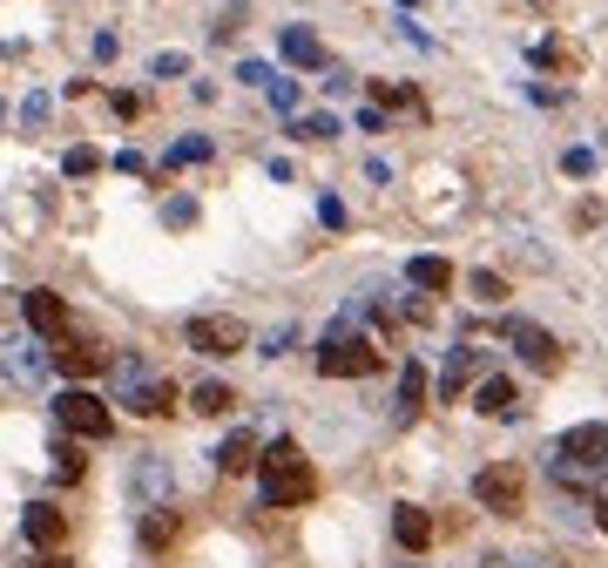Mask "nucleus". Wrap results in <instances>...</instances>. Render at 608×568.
<instances>
[{"label": "nucleus", "instance_id": "obj_1", "mask_svg": "<svg viewBox=\"0 0 608 568\" xmlns=\"http://www.w3.org/2000/svg\"><path fill=\"white\" fill-rule=\"evenodd\" d=\"M257 487H264L271 508H305V501L318 495V474H311V461H305V446H298V440H271L264 461H257Z\"/></svg>", "mask_w": 608, "mask_h": 568}, {"label": "nucleus", "instance_id": "obj_2", "mask_svg": "<svg viewBox=\"0 0 608 568\" xmlns=\"http://www.w3.org/2000/svg\"><path fill=\"white\" fill-rule=\"evenodd\" d=\"M379 365H386V352H379L372 339H352L345 325L318 345V373H324V379H372Z\"/></svg>", "mask_w": 608, "mask_h": 568}, {"label": "nucleus", "instance_id": "obj_3", "mask_svg": "<svg viewBox=\"0 0 608 568\" xmlns=\"http://www.w3.org/2000/svg\"><path fill=\"white\" fill-rule=\"evenodd\" d=\"M55 420H61L74 440H108V433H115L108 399H102V393H89V386H68V393L55 399Z\"/></svg>", "mask_w": 608, "mask_h": 568}, {"label": "nucleus", "instance_id": "obj_4", "mask_svg": "<svg viewBox=\"0 0 608 568\" xmlns=\"http://www.w3.org/2000/svg\"><path fill=\"white\" fill-rule=\"evenodd\" d=\"M473 501H480L486 514H520V501H527V474H520L514 461L480 467V474H473Z\"/></svg>", "mask_w": 608, "mask_h": 568}, {"label": "nucleus", "instance_id": "obj_5", "mask_svg": "<svg viewBox=\"0 0 608 568\" xmlns=\"http://www.w3.org/2000/svg\"><path fill=\"white\" fill-rule=\"evenodd\" d=\"M243 345H251V325H243V318H230V311L190 318V352H203V359H230V352H243Z\"/></svg>", "mask_w": 608, "mask_h": 568}, {"label": "nucleus", "instance_id": "obj_6", "mask_svg": "<svg viewBox=\"0 0 608 568\" xmlns=\"http://www.w3.org/2000/svg\"><path fill=\"white\" fill-rule=\"evenodd\" d=\"M554 461L582 467V474H601L608 467V427H567L561 446H554Z\"/></svg>", "mask_w": 608, "mask_h": 568}, {"label": "nucleus", "instance_id": "obj_7", "mask_svg": "<svg viewBox=\"0 0 608 568\" xmlns=\"http://www.w3.org/2000/svg\"><path fill=\"white\" fill-rule=\"evenodd\" d=\"M0 365H8L14 386H41V379H48V365H55V352H41L34 339H0Z\"/></svg>", "mask_w": 608, "mask_h": 568}, {"label": "nucleus", "instance_id": "obj_8", "mask_svg": "<svg viewBox=\"0 0 608 568\" xmlns=\"http://www.w3.org/2000/svg\"><path fill=\"white\" fill-rule=\"evenodd\" d=\"M507 339H514V352L527 359V365H535V373H561V339L554 332H541V325H507Z\"/></svg>", "mask_w": 608, "mask_h": 568}, {"label": "nucleus", "instance_id": "obj_9", "mask_svg": "<svg viewBox=\"0 0 608 568\" xmlns=\"http://www.w3.org/2000/svg\"><path fill=\"white\" fill-rule=\"evenodd\" d=\"M55 373H68V379H95V373H108V352L95 345V339H55Z\"/></svg>", "mask_w": 608, "mask_h": 568}, {"label": "nucleus", "instance_id": "obj_10", "mask_svg": "<svg viewBox=\"0 0 608 568\" xmlns=\"http://www.w3.org/2000/svg\"><path fill=\"white\" fill-rule=\"evenodd\" d=\"M122 406L142 413V420H162V413H176V386L162 379V373H149V379H136L129 393H122Z\"/></svg>", "mask_w": 608, "mask_h": 568}, {"label": "nucleus", "instance_id": "obj_11", "mask_svg": "<svg viewBox=\"0 0 608 568\" xmlns=\"http://www.w3.org/2000/svg\"><path fill=\"white\" fill-rule=\"evenodd\" d=\"M21 318H27L34 339H61V332H68V305H61L55 292H27V298H21Z\"/></svg>", "mask_w": 608, "mask_h": 568}, {"label": "nucleus", "instance_id": "obj_12", "mask_svg": "<svg viewBox=\"0 0 608 568\" xmlns=\"http://www.w3.org/2000/svg\"><path fill=\"white\" fill-rule=\"evenodd\" d=\"M21 527H27L34 548H61V542H68V514H61L55 501H34V508L21 514Z\"/></svg>", "mask_w": 608, "mask_h": 568}, {"label": "nucleus", "instance_id": "obj_13", "mask_svg": "<svg viewBox=\"0 0 608 568\" xmlns=\"http://www.w3.org/2000/svg\"><path fill=\"white\" fill-rule=\"evenodd\" d=\"M392 542H399V548H413V555H420V548H433V514H426V508H413V501H399V508H392Z\"/></svg>", "mask_w": 608, "mask_h": 568}, {"label": "nucleus", "instance_id": "obj_14", "mask_svg": "<svg viewBox=\"0 0 608 568\" xmlns=\"http://www.w3.org/2000/svg\"><path fill=\"white\" fill-rule=\"evenodd\" d=\"M251 467H257V440L251 433H230L217 446V474H251Z\"/></svg>", "mask_w": 608, "mask_h": 568}, {"label": "nucleus", "instance_id": "obj_15", "mask_svg": "<svg viewBox=\"0 0 608 568\" xmlns=\"http://www.w3.org/2000/svg\"><path fill=\"white\" fill-rule=\"evenodd\" d=\"M480 365H486V352L460 345V352H454V365H446V379H439V393H446V399H460V393H467V379L480 373Z\"/></svg>", "mask_w": 608, "mask_h": 568}, {"label": "nucleus", "instance_id": "obj_16", "mask_svg": "<svg viewBox=\"0 0 608 568\" xmlns=\"http://www.w3.org/2000/svg\"><path fill=\"white\" fill-rule=\"evenodd\" d=\"M473 406H480L486 420H507V413H514V379H480Z\"/></svg>", "mask_w": 608, "mask_h": 568}, {"label": "nucleus", "instance_id": "obj_17", "mask_svg": "<svg viewBox=\"0 0 608 568\" xmlns=\"http://www.w3.org/2000/svg\"><path fill=\"white\" fill-rule=\"evenodd\" d=\"M170 542H176V508L156 501V508L142 514V548H170Z\"/></svg>", "mask_w": 608, "mask_h": 568}, {"label": "nucleus", "instance_id": "obj_18", "mask_svg": "<svg viewBox=\"0 0 608 568\" xmlns=\"http://www.w3.org/2000/svg\"><path fill=\"white\" fill-rule=\"evenodd\" d=\"M284 61H298V68H324L318 34H305V27H284Z\"/></svg>", "mask_w": 608, "mask_h": 568}, {"label": "nucleus", "instance_id": "obj_19", "mask_svg": "<svg viewBox=\"0 0 608 568\" xmlns=\"http://www.w3.org/2000/svg\"><path fill=\"white\" fill-rule=\"evenodd\" d=\"M190 406H196V413H210V420H217V413H230V406H237V393H230L223 379H203V386L190 393Z\"/></svg>", "mask_w": 608, "mask_h": 568}, {"label": "nucleus", "instance_id": "obj_20", "mask_svg": "<svg viewBox=\"0 0 608 568\" xmlns=\"http://www.w3.org/2000/svg\"><path fill=\"white\" fill-rule=\"evenodd\" d=\"M136 495H149V501L170 495V467H162L156 454H142V461H136Z\"/></svg>", "mask_w": 608, "mask_h": 568}, {"label": "nucleus", "instance_id": "obj_21", "mask_svg": "<svg viewBox=\"0 0 608 568\" xmlns=\"http://www.w3.org/2000/svg\"><path fill=\"white\" fill-rule=\"evenodd\" d=\"M405 277H413L420 292H446V284H454V264H446V258H413V271H405Z\"/></svg>", "mask_w": 608, "mask_h": 568}, {"label": "nucleus", "instance_id": "obj_22", "mask_svg": "<svg viewBox=\"0 0 608 568\" xmlns=\"http://www.w3.org/2000/svg\"><path fill=\"white\" fill-rule=\"evenodd\" d=\"M420 399H426V365L413 359V365L399 373V413H420Z\"/></svg>", "mask_w": 608, "mask_h": 568}, {"label": "nucleus", "instance_id": "obj_23", "mask_svg": "<svg viewBox=\"0 0 608 568\" xmlns=\"http://www.w3.org/2000/svg\"><path fill=\"white\" fill-rule=\"evenodd\" d=\"M372 95H379L386 109H413V115H420V95L405 89V81H372Z\"/></svg>", "mask_w": 608, "mask_h": 568}, {"label": "nucleus", "instance_id": "obj_24", "mask_svg": "<svg viewBox=\"0 0 608 568\" xmlns=\"http://www.w3.org/2000/svg\"><path fill=\"white\" fill-rule=\"evenodd\" d=\"M55 474H61V480H81V474H89V461H81V446H74V440H61V446H55Z\"/></svg>", "mask_w": 608, "mask_h": 568}, {"label": "nucleus", "instance_id": "obj_25", "mask_svg": "<svg viewBox=\"0 0 608 568\" xmlns=\"http://www.w3.org/2000/svg\"><path fill=\"white\" fill-rule=\"evenodd\" d=\"M467 284H473V298H480V305H501V298H507V277H494V271H473Z\"/></svg>", "mask_w": 608, "mask_h": 568}, {"label": "nucleus", "instance_id": "obj_26", "mask_svg": "<svg viewBox=\"0 0 608 568\" xmlns=\"http://www.w3.org/2000/svg\"><path fill=\"white\" fill-rule=\"evenodd\" d=\"M535 61H541V68H575V48H567V41H541Z\"/></svg>", "mask_w": 608, "mask_h": 568}, {"label": "nucleus", "instance_id": "obj_27", "mask_svg": "<svg viewBox=\"0 0 608 568\" xmlns=\"http://www.w3.org/2000/svg\"><path fill=\"white\" fill-rule=\"evenodd\" d=\"M298 136H305V143H332V136H339V122H332V115H305V122H298Z\"/></svg>", "mask_w": 608, "mask_h": 568}, {"label": "nucleus", "instance_id": "obj_28", "mask_svg": "<svg viewBox=\"0 0 608 568\" xmlns=\"http://www.w3.org/2000/svg\"><path fill=\"white\" fill-rule=\"evenodd\" d=\"M61 170H68V177H95V170H102V156H95V149H68V156H61Z\"/></svg>", "mask_w": 608, "mask_h": 568}, {"label": "nucleus", "instance_id": "obj_29", "mask_svg": "<svg viewBox=\"0 0 608 568\" xmlns=\"http://www.w3.org/2000/svg\"><path fill=\"white\" fill-rule=\"evenodd\" d=\"M203 156H210V143H203V136H190V143L170 149V162H203Z\"/></svg>", "mask_w": 608, "mask_h": 568}, {"label": "nucleus", "instance_id": "obj_30", "mask_svg": "<svg viewBox=\"0 0 608 568\" xmlns=\"http://www.w3.org/2000/svg\"><path fill=\"white\" fill-rule=\"evenodd\" d=\"M561 170H567V177H588V170H595V156H588V149H567V156H561Z\"/></svg>", "mask_w": 608, "mask_h": 568}, {"label": "nucleus", "instance_id": "obj_31", "mask_svg": "<svg viewBox=\"0 0 608 568\" xmlns=\"http://www.w3.org/2000/svg\"><path fill=\"white\" fill-rule=\"evenodd\" d=\"M318 217L332 224V230H345V203H339V196H324V203H318Z\"/></svg>", "mask_w": 608, "mask_h": 568}, {"label": "nucleus", "instance_id": "obj_32", "mask_svg": "<svg viewBox=\"0 0 608 568\" xmlns=\"http://www.w3.org/2000/svg\"><path fill=\"white\" fill-rule=\"evenodd\" d=\"M271 102H277V109H298V89H291V81H277V75H271Z\"/></svg>", "mask_w": 608, "mask_h": 568}, {"label": "nucleus", "instance_id": "obj_33", "mask_svg": "<svg viewBox=\"0 0 608 568\" xmlns=\"http://www.w3.org/2000/svg\"><path fill=\"white\" fill-rule=\"evenodd\" d=\"M237 81H257V89H271V68H264V61H243V68H237Z\"/></svg>", "mask_w": 608, "mask_h": 568}, {"label": "nucleus", "instance_id": "obj_34", "mask_svg": "<svg viewBox=\"0 0 608 568\" xmlns=\"http://www.w3.org/2000/svg\"><path fill=\"white\" fill-rule=\"evenodd\" d=\"M27 568H74V561H68V555H61V548H41V555H34V561H27Z\"/></svg>", "mask_w": 608, "mask_h": 568}, {"label": "nucleus", "instance_id": "obj_35", "mask_svg": "<svg viewBox=\"0 0 608 568\" xmlns=\"http://www.w3.org/2000/svg\"><path fill=\"white\" fill-rule=\"evenodd\" d=\"M595 521H601V535H608V495H601V501H595Z\"/></svg>", "mask_w": 608, "mask_h": 568}]
</instances>
